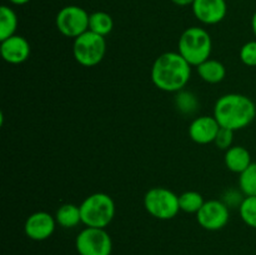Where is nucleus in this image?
Returning <instances> with one entry per match:
<instances>
[{
	"label": "nucleus",
	"instance_id": "obj_1",
	"mask_svg": "<svg viewBox=\"0 0 256 255\" xmlns=\"http://www.w3.org/2000/svg\"><path fill=\"white\" fill-rule=\"evenodd\" d=\"M192 76V65L180 52H168L155 59L152 68V82L158 89L166 92L184 90Z\"/></svg>",
	"mask_w": 256,
	"mask_h": 255
},
{
	"label": "nucleus",
	"instance_id": "obj_2",
	"mask_svg": "<svg viewBox=\"0 0 256 255\" xmlns=\"http://www.w3.org/2000/svg\"><path fill=\"white\" fill-rule=\"evenodd\" d=\"M256 105L249 96L238 92L222 95L214 106V118L222 128L236 132L254 122Z\"/></svg>",
	"mask_w": 256,
	"mask_h": 255
},
{
	"label": "nucleus",
	"instance_id": "obj_3",
	"mask_svg": "<svg viewBox=\"0 0 256 255\" xmlns=\"http://www.w3.org/2000/svg\"><path fill=\"white\" fill-rule=\"evenodd\" d=\"M212 50V36L205 29L192 26L184 30L178 44V52L192 66H198L210 59Z\"/></svg>",
	"mask_w": 256,
	"mask_h": 255
},
{
	"label": "nucleus",
	"instance_id": "obj_4",
	"mask_svg": "<svg viewBox=\"0 0 256 255\" xmlns=\"http://www.w3.org/2000/svg\"><path fill=\"white\" fill-rule=\"evenodd\" d=\"M82 222L89 228L105 229L112 222L115 215V202L105 192H94L80 204Z\"/></svg>",
	"mask_w": 256,
	"mask_h": 255
},
{
	"label": "nucleus",
	"instance_id": "obj_5",
	"mask_svg": "<svg viewBox=\"0 0 256 255\" xmlns=\"http://www.w3.org/2000/svg\"><path fill=\"white\" fill-rule=\"evenodd\" d=\"M106 52V42L105 36L95 32H85L72 44V55L80 65L85 68H92L102 62Z\"/></svg>",
	"mask_w": 256,
	"mask_h": 255
},
{
	"label": "nucleus",
	"instance_id": "obj_6",
	"mask_svg": "<svg viewBox=\"0 0 256 255\" xmlns=\"http://www.w3.org/2000/svg\"><path fill=\"white\" fill-rule=\"evenodd\" d=\"M145 210L159 220H170L180 212L179 195L168 188H152L144 196Z\"/></svg>",
	"mask_w": 256,
	"mask_h": 255
},
{
	"label": "nucleus",
	"instance_id": "obj_7",
	"mask_svg": "<svg viewBox=\"0 0 256 255\" xmlns=\"http://www.w3.org/2000/svg\"><path fill=\"white\" fill-rule=\"evenodd\" d=\"M75 248L79 255H110L112 240L105 229L86 226L78 234Z\"/></svg>",
	"mask_w": 256,
	"mask_h": 255
},
{
	"label": "nucleus",
	"instance_id": "obj_8",
	"mask_svg": "<svg viewBox=\"0 0 256 255\" xmlns=\"http://www.w3.org/2000/svg\"><path fill=\"white\" fill-rule=\"evenodd\" d=\"M89 18L90 14L85 9L76 5H69L58 12L55 24L60 34L76 39L89 30Z\"/></svg>",
	"mask_w": 256,
	"mask_h": 255
},
{
	"label": "nucleus",
	"instance_id": "obj_9",
	"mask_svg": "<svg viewBox=\"0 0 256 255\" xmlns=\"http://www.w3.org/2000/svg\"><path fill=\"white\" fill-rule=\"evenodd\" d=\"M230 219V208L222 200L205 202L198 212L196 220L205 230L216 232L222 229Z\"/></svg>",
	"mask_w": 256,
	"mask_h": 255
},
{
	"label": "nucleus",
	"instance_id": "obj_10",
	"mask_svg": "<svg viewBox=\"0 0 256 255\" xmlns=\"http://www.w3.org/2000/svg\"><path fill=\"white\" fill-rule=\"evenodd\" d=\"M56 219L46 212H36L30 215L24 224V232L29 239L35 242L46 240L54 234Z\"/></svg>",
	"mask_w": 256,
	"mask_h": 255
},
{
	"label": "nucleus",
	"instance_id": "obj_11",
	"mask_svg": "<svg viewBox=\"0 0 256 255\" xmlns=\"http://www.w3.org/2000/svg\"><path fill=\"white\" fill-rule=\"evenodd\" d=\"M192 6L195 18L206 25L222 22L228 12L225 0H195Z\"/></svg>",
	"mask_w": 256,
	"mask_h": 255
},
{
	"label": "nucleus",
	"instance_id": "obj_12",
	"mask_svg": "<svg viewBox=\"0 0 256 255\" xmlns=\"http://www.w3.org/2000/svg\"><path fill=\"white\" fill-rule=\"evenodd\" d=\"M220 128L222 126L214 116H209V115L198 116L189 125L190 139L200 145L214 142Z\"/></svg>",
	"mask_w": 256,
	"mask_h": 255
},
{
	"label": "nucleus",
	"instance_id": "obj_13",
	"mask_svg": "<svg viewBox=\"0 0 256 255\" xmlns=\"http://www.w3.org/2000/svg\"><path fill=\"white\" fill-rule=\"evenodd\" d=\"M2 59L9 64H22L30 56V44L22 35H12L0 45Z\"/></svg>",
	"mask_w": 256,
	"mask_h": 255
},
{
	"label": "nucleus",
	"instance_id": "obj_14",
	"mask_svg": "<svg viewBox=\"0 0 256 255\" xmlns=\"http://www.w3.org/2000/svg\"><path fill=\"white\" fill-rule=\"evenodd\" d=\"M224 162L228 169L232 172H236V174H242L252 162L250 152L242 145H235V146L229 148L225 152Z\"/></svg>",
	"mask_w": 256,
	"mask_h": 255
},
{
	"label": "nucleus",
	"instance_id": "obj_15",
	"mask_svg": "<svg viewBox=\"0 0 256 255\" xmlns=\"http://www.w3.org/2000/svg\"><path fill=\"white\" fill-rule=\"evenodd\" d=\"M198 74L204 82L209 84H218L222 82L226 75V68L222 62L215 59H208L196 66Z\"/></svg>",
	"mask_w": 256,
	"mask_h": 255
},
{
	"label": "nucleus",
	"instance_id": "obj_16",
	"mask_svg": "<svg viewBox=\"0 0 256 255\" xmlns=\"http://www.w3.org/2000/svg\"><path fill=\"white\" fill-rule=\"evenodd\" d=\"M55 219L60 226L65 228V229H70V228H75L82 222V212H80V206L74 204H62L59 209L56 210L55 214Z\"/></svg>",
	"mask_w": 256,
	"mask_h": 255
},
{
	"label": "nucleus",
	"instance_id": "obj_17",
	"mask_svg": "<svg viewBox=\"0 0 256 255\" xmlns=\"http://www.w3.org/2000/svg\"><path fill=\"white\" fill-rule=\"evenodd\" d=\"M18 28V16L12 8L2 5L0 8V40L15 35Z\"/></svg>",
	"mask_w": 256,
	"mask_h": 255
},
{
	"label": "nucleus",
	"instance_id": "obj_18",
	"mask_svg": "<svg viewBox=\"0 0 256 255\" xmlns=\"http://www.w3.org/2000/svg\"><path fill=\"white\" fill-rule=\"evenodd\" d=\"M114 28L112 18L105 12H95L90 14L89 18V30L90 32L99 34L102 36H106L110 34Z\"/></svg>",
	"mask_w": 256,
	"mask_h": 255
},
{
	"label": "nucleus",
	"instance_id": "obj_19",
	"mask_svg": "<svg viewBox=\"0 0 256 255\" xmlns=\"http://www.w3.org/2000/svg\"><path fill=\"white\" fill-rule=\"evenodd\" d=\"M205 200L202 195L195 190H189V192H185L182 195H179L180 210L188 212V214H198Z\"/></svg>",
	"mask_w": 256,
	"mask_h": 255
},
{
	"label": "nucleus",
	"instance_id": "obj_20",
	"mask_svg": "<svg viewBox=\"0 0 256 255\" xmlns=\"http://www.w3.org/2000/svg\"><path fill=\"white\" fill-rule=\"evenodd\" d=\"M174 102L178 112L184 115L194 114V112H196L198 108H199V100H198L196 95L192 92H186V90L178 92Z\"/></svg>",
	"mask_w": 256,
	"mask_h": 255
},
{
	"label": "nucleus",
	"instance_id": "obj_21",
	"mask_svg": "<svg viewBox=\"0 0 256 255\" xmlns=\"http://www.w3.org/2000/svg\"><path fill=\"white\" fill-rule=\"evenodd\" d=\"M239 186L245 196H256V162L240 174Z\"/></svg>",
	"mask_w": 256,
	"mask_h": 255
},
{
	"label": "nucleus",
	"instance_id": "obj_22",
	"mask_svg": "<svg viewBox=\"0 0 256 255\" xmlns=\"http://www.w3.org/2000/svg\"><path fill=\"white\" fill-rule=\"evenodd\" d=\"M239 212L248 226L256 229V196H245L239 206Z\"/></svg>",
	"mask_w": 256,
	"mask_h": 255
},
{
	"label": "nucleus",
	"instance_id": "obj_23",
	"mask_svg": "<svg viewBox=\"0 0 256 255\" xmlns=\"http://www.w3.org/2000/svg\"><path fill=\"white\" fill-rule=\"evenodd\" d=\"M240 60L246 66H256V39L242 45L240 49Z\"/></svg>",
	"mask_w": 256,
	"mask_h": 255
},
{
	"label": "nucleus",
	"instance_id": "obj_24",
	"mask_svg": "<svg viewBox=\"0 0 256 255\" xmlns=\"http://www.w3.org/2000/svg\"><path fill=\"white\" fill-rule=\"evenodd\" d=\"M232 140H234V132L226 129V128H220L219 132L214 140V144L216 145V148L226 152L229 148L232 146Z\"/></svg>",
	"mask_w": 256,
	"mask_h": 255
},
{
	"label": "nucleus",
	"instance_id": "obj_25",
	"mask_svg": "<svg viewBox=\"0 0 256 255\" xmlns=\"http://www.w3.org/2000/svg\"><path fill=\"white\" fill-rule=\"evenodd\" d=\"M222 198H224L222 202H224L229 208H232V206L239 208L240 204H242V202L244 200V198L242 196V194H240L239 192H236V190H228V192H224V196Z\"/></svg>",
	"mask_w": 256,
	"mask_h": 255
},
{
	"label": "nucleus",
	"instance_id": "obj_26",
	"mask_svg": "<svg viewBox=\"0 0 256 255\" xmlns=\"http://www.w3.org/2000/svg\"><path fill=\"white\" fill-rule=\"evenodd\" d=\"M172 2L179 6H188V5H192L195 0H172Z\"/></svg>",
	"mask_w": 256,
	"mask_h": 255
},
{
	"label": "nucleus",
	"instance_id": "obj_27",
	"mask_svg": "<svg viewBox=\"0 0 256 255\" xmlns=\"http://www.w3.org/2000/svg\"><path fill=\"white\" fill-rule=\"evenodd\" d=\"M252 32H254L255 39H256V12H254V15H252Z\"/></svg>",
	"mask_w": 256,
	"mask_h": 255
},
{
	"label": "nucleus",
	"instance_id": "obj_28",
	"mask_svg": "<svg viewBox=\"0 0 256 255\" xmlns=\"http://www.w3.org/2000/svg\"><path fill=\"white\" fill-rule=\"evenodd\" d=\"M9 2L14 5H25L26 2H29L30 0H9Z\"/></svg>",
	"mask_w": 256,
	"mask_h": 255
}]
</instances>
